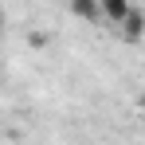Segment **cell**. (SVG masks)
Listing matches in <instances>:
<instances>
[{
	"instance_id": "obj_2",
	"label": "cell",
	"mask_w": 145,
	"mask_h": 145,
	"mask_svg": "<svg viewBox=\"0 0 145 145\" xmlns=\"http://www.w3.org/2000/svg\"><path fill=\"white\" fill-rule=\"evenodd\" d=\"M121 35L129 39V43H141V35H145V16H141V8H129L125 12V20H121Z\"/></svg>"
},
{
	"instance_id": "obj_4",
	"label": "cell",
	"mask_w": 145,
	"mask_h": 145,
	"mask_svg": "<svg viewBox=\"0 0 145 145\" xmlns=\"http://www.w3.org/2000/svg\"><path fill=\"white\" fill-rule=\"evenodd\" d=\"M0 31H4V4H0Z\"/></svg>"
},
{
	"instance_id": "obj_3",
	"label": "cell",
	"mask_w": 145,
	"mask_h": 145,
	"mask_svg": "<svg viewBox=\"0 0 145 145\" xmlns=\"http://www.w3.org/2000/svg\"><path fill=\"white\" fill-rule=\"evenodd\" d=\"M71 16H78L82 24H102L98 20V0H71Z\"/></svg>"
},
{
	"instance_id": "obj_1",
	"label": "cell",
	"mask_w": 145,
	"mask_h": 145,
	"mask_svg": "<svg viewBox=\"0 0 145 145\" xmlns=\"http://www.w3.org/2000/svg\"><path fill=\"white\" fill-rule=\"evenodd\" d=\"M129 8H133V0H98V20L118 27L121 20H125V12H129Z\"/></svg>"
}]
</instances>
